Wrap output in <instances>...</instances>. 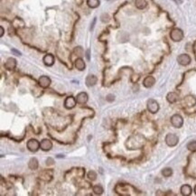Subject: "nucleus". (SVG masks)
Returning <instances> with one entry per match:
<instances>
[{
	"instance_id": "1",
	"label": "nucleus",
	"mask_w": 196,
	"mask_h": 196,
	"mask_svg": "<svg viewBox=\"0 0 196 196\" xmlns=\"http://www.w3.org/2000/svg\"><path fill=\"white\" fill-rule=\"evenodd\" d=\"M170 37L173 42H180L183 38V32L179 28H174L171 31Z\"/></svg>"
},
{
	"instance_id": "2",
	"label": "nucleus",
	"mask_w": 196,
	"mask_h": 196,
	"mask_svg": "<svg viewBox=\"0 0 196 196\" xmlns=\"http://www.w3.org/2000/svg\"><path fill=\"white\" fill-rule=\"evenodd\" d=\"M171 123L173 126L176 128H182L183 125V119L182 118V116H180L179 114H174L171 117Z\"/></svg>"
},
{
	"instance_id": "3",
	"label": "nucleus",
	"mask_w": 196,
	"mask_h": 196,
	"mask_svg": "<svg viewBox=\"0 0 196 196\" xmlns=\"http://www.w3.org/2000/svg\"><path fill=\"white\" fill-rule=\"evenodd\" d=\"M146 106H147L148 111L151 112V113H153V114L156 113L157 111L159 110V104H158V102L156 101V100L153 99L148 100Z\"/></svg>"
},
{
	"instance_id": "4",
	"label": "nucleus",
	"mask_w": 196,
	"mask_h": 196,
	"mask_svg": "<svg viewBox=\"0 0 196 196\" xmlns=\"http://www.w3.org/2000/svg\"><path fill=\"white\" fill-rule=\"evenodd\" d=\"M179 138L175 134H167L166 136V143L168 146H174L178 144Z\"/></svg>"
},
{
	"instance_id": "5",
	"label": "nucleus",
	"mask_w": 196,
	"mask_h": 196,
	"mask_svg": "<svg viewBox=\"0 0 196 196\" xmlns=\"http://www.w3.org/2000/svg\"><path fill=\"white\" fill-rule=\"evenodd\" d=\"M177 62L180 65H183V66H186L188 64H190L191 62V57L186 54H180L177 57Z\"/></svg>"
},
{
	"instance_id": "6",
	"label": "nucleus",
	"mask_w": 196,
	"mask_h": 196,
	"mask_svg": "<svg viewBox=\"0 0 196 196\" xmlns=\"http://www.w3.org/2000/svg\"><path fill=\"white\" fill-rule=\"evenodd\" d=\"M76 98H74L72 96H69L65 99L64 100V107L67 109H72L76 106Z\"/></svg>"
},
{
	"instance_id": "7",
	"label": "nucleus",
	"mask_w": 196,
	"mask_h": 196,
	"mask_svg": "<svg viewBox=\"0 0 196 196\" xmlns=\"http://www.w3.org/2000/svg\"><path fill=\"white\" fill-rule=\"evenodd\" d=\"M40 147V143L36 139H30L27 142V148L31 152H36Z\"/></svg>"
},
{
	"instance_id": "8",
	"label": "nucleus",
	"mask_w": 196,
	"mask_h": 196,
	"mask_svg": "<svg viewBox=\"0 0 196 196\" xmlns=\"http://www.w3.org/2000/svg\"><path fill=\"white\" fill-rule=\"evenodd\" d=\"M89 99V96L86 92H80L76 96V101L79 104H85Z\"/></svg>"
},
{
	"instance_id": "9",
	"label": "nucleus",
	"mask_w": 196,
	"mask_h": 196,
	"mask_svg": "<svg viewBox=\"0 0 196 196\" xmlns=\"http://www.w3.org/2000/svg\"><path fill=\"white\" fill-rule=\"evenodd\" d=\"M40 146H41L42 150L49 151L52 149V143L50 139H44V140H42V142L40 143Z\"/></svg>"
},
{
	"instance_id": "10",
	"label": "nucleus",
	"mask_w": 196,
	"mask_h": 196,
	"mask_svg": "<svg viewBox=\"0 0 196 196\" xmlns=\"http://www.w3.org/2000/svg\"><path fill=\"white\" fill-rule=\"evenodd\" d=\"M51 84V79L49 77L47 76H41L40 79H39V85L42 87V88H48L50 86Z\"/></svg>"
},
{
	"instance_id": "11",
	"label": "nucleus",
	"mask_w": 196,
	"mask_h": 196,
	"mask_svg": "<svg viewBox=\"0 0 196 196\" xmlns=\"http://www.w3.org/2000/svg\"><path fill=\"white\" fill-rule=\"evenodd\" d=\"M15 66H17V60H15V58H8L6 63H5V67L9 71L14 70Z\"/></svg>"
},
{
	"instance_id": "12",
	"label": "nucleus",
	"mask_w": 196,
	"mask_h": 196,
	"mask_svg": "<svg viewBox=\"0 0 196 196\" xmlns=\"http://www.w3.org/2000/svg\"><path fill=\"white\" fill-rule=\"evenodd\" d=\"M156 83V79L154 78L153 76H147L144 81H143V85H144L146 88H151L154 86V84Z\"/></svg>"
},
{
	"instance_id": "13",
	"label": "nucleus",
	"mask_w": 196,
	"mask_h": 196,
	"mask_svg": "<svg viewBox=\"0 0 196 196\" xmlns=\"http://www.w3.org/2000/svg\"><path fill=\"white\" fill-rule=\"evenodd\" d=\"M85 81H86V85L88 87H92V86H94L95 84L97 83L98 79H97V77L95 76V75H92V74H91V75H88L87 76Z\"/></svg>"
},
{
	"instance_id": "14",
	"label": "nucleus",
	"mask_w": 196,
	"mask_h": 196,
	"mask_svg": "<svg viewBox=\"0 0 196 196\" xmlns=\"http://www.w3.org/2000/svg\"><path fill=\"white\" fill-rule=\"evenodd\" d=\"M44 63L46 65V66H52L54 63V57L52 54H46L44 57Z\"/></svg>"
},
{
	"instance_id": "15",
	"label": "nucleus",
	"mask_w": 196,
	"mask_h": 196,
	"mask_svg": "<svg viewBox=\"0 0 196 196\" xmlns=\"http://www.w3.org/2000/svg\"><path fill=\"white\" fill-rule=\"evenodd\" d=\"M74 65H75V68L77 69V70L79 71H83L85 70V62H84V61L81 59V58H78V59L75 60V62H74Z\"/></svg>"
},
{
	"instance_id": "16",
	"label": "nucleus",
	"mask_w": 196,
	"mask_h": 196,
	"mask_svg": "<svg viewBox=\"0 0 196 196\" xmlns=\"http://www.w3.org/2000/svg\"><path fill=\"white\" fill-rule=\"evenodd\" d=\"M183 101H184L185 104L188 106V107H193V106L196 104V98L189 95V96H186L184 98Z\"/></svg>"
},
{
	"instance_id": "17",
	"label": "nucleus",
	"mask_w": 196,
	"mask_h": 196,
	"mask_svg": "<svg viewBox=\"0 0 196 196\" xmlns=\"http://www.w3.org/2000/svg\"><path fill=\"white\" fill-rule=\"evenodd\" d=\"M192 192H193L192 187H191L190 185H188V184H184V185H183V186L181 187V193L183 196H189V195H191Z\"/></svg>"
},
{
	"instance_id": "18",
	"label": "nucleus",
	"mask_w": 196,
	"mask_h": 196,
	"mask_svg": "<svg viewBox=\"0 0 196 196\" xmlns=\"http://www.w3.org/2000/svg\"><path fill=\"white\" fill-rule=\"evenodd\" d=\"M38 166H39L38 160H37L35 157L31 158L28 162V167L32 169V170H36V169L38 168Z\"/></svg>"
},
{
	"instance_id": "19",
	"label": "nucleus",
	"mask_w": 196,
	"mask_h": 196,
	"mask_svg": "<svg viewBox=\"0 0 196 196\" xmlns=\"http://www.w3.org/2000/svg\"><path fill=\"white\" fill-rule=\"evenodd\" d=\"M166 99H167L168 102L174 103V102H176L177 100H178V95L175 92H170V93L167 94Z\"/></svg>"
},
{
	"instance_id": "20",
	"label": "nucleus",
	"mask_w": 196,
	"mask_h": 196,
	"mask_svg": "<svg viewBox=\"0 0 196 196\" xmlns=\"http://www.w3.org/2000/svg\"><path fill=\"white\" fill-rule=\"evenodd\" d=\"M135 5H136V8H138V9H144V8L146 7L147 3H146V0H136Z\"/></svg>"
},
{
	"instance_id": "21",
	"label": "nucleus",
	"mask_w": 196,
	"mask_h": 196,
	"mask_svg": "<svg viewBox=\"0 0 196 196\" xmlns=\"http://www.w3.org/2000/svg\"><path fill=\"white\" fill-rule=\"evenodd\" d=\"M99 0H87V5L91 8H96L99 6Z\"/></svg>"
},
{
	"instance_id": "22",
	"label": "nucleus",
	"mask_w": 196,
	"mask_h": 196,
	"mask_svg": "<svg viewBox=\"0 0 196 196\" xmlns=\"http://www.w3.org/2000/svg\"><path fill=\"white\" fill-rule=\"evenodd\" d=\"M93 192H94L95 194L100 195V194L103 193L104 189L100 184H96V185H94V186H93Z\"/></svg>"
},
{
	"instance_id": "23",
	"label": "nucleus",
	"mask_w": 196,
	"mask_h": 196,
	"mask_svg": "<svg viewBox=\"0 0 196 196\" xmlns=\"http://www.w3.org/2000/svg\"><path fill=\"white\" fill-rule=\"evenodd\" d=\"M187 148H188V150H190V151L195 152L196 151V140L189 142L187 144Z\"/></svg>"
},
{
	"instance_id": "24",
	"label": "nucleus",
	"mask_w": 196,
	"mask_h": 196,
	"mask_svg": "<svg viewBox=\"0 0 196 196\" xmlns=\"http://www.w3.org/2000/svg\"><path fill=\"white\" fill-rule=\"evenodd\" d=\"M162 174L165 177H169L173 174V170L171 168H165L162 170Z\"/></svg>"
},
{
	"instance_id": "25",
	"label": "nucleus",
	"mask_w": 196,
	"mask_h": 196,
	"mask_svg": "<svg viewBox=\"0 0 196 196\" xmlns=\"http://www.w3.org/2000/svg\"><path fill=\"white\" fill-rule=\"evenodd\" d=\"M88 178L91 181H95L97 179V173L95 171H89L88 173Z\"/></svg>"
},
{
	"instance_id": "26",
	"label": "nucleus",
	"mask_w": 196,
	"mask_h": 196,
	"mask_svg": "<svg viewBox=\"0 0 196 196\" xmlns=\"http://www.w3.org/2000/svg\"><path fill=\"white\" fill-rule=\"evenodd\" d=\"M74 52H75V54H77L78 56H82L83 55V50L81 46H78L76 47L75 49H74Z\"/></svg>"
},
{
	"instance_id": "27",
	"label": "nucleus",
	"mask_w": 196,
	"mask_h": 196,
	"mask_svg": "<svg viewBox=\"0 0 196 196\" xmlns=\"http://www.w3.org/2000/svg\"><path fill=\"white\" fill-rule=\"evenodd\" d=\"M109 15L108 14H103L101 17H100V20H101V22L103 23H108L109 21Z\"/></svg>"
},
{
	"instance_id": "28",
	"label": "nucleus",
	"mask_w": 196,
	"mask_h": 196,
	"mask_svg": "<svg viewBox=\"0 0 196 196\" xmlns=\"http://www.w3.org/2000/svg\"><path fill=\"white\" fill-rule=\"evenodd\" d=\"M54 164V160L52 159V158H51V157L47 158V160H46V165L47 166H52Z\"/></svg>"
},
{
	"instance_id": "29",
	"label": "nucleus",
	"mask_w": 196,
	"mask_h": 196,
	"mask_svg": "<svg viewBox=\"0 0 196 196\" xmlns=\"http://www.w3.org/2000/svg\"><path fill=\"white\" fill-rule=\"evenodd\" d=\"M114 98H115V97L113 96V95L109 94V95H108V96H107V98H106V99H107L108 101L111 102V101H113V100H114Z\"/></svg>"
},
{
	"instance_id": "30",
	"label": "nucleus",
	"mask_w": 196,
	"mask_h": 196,
	"mask_svg": "<svg viewBox=\"0 0 196 196\" xmlns=\"http://www.w3.org/2000/svg\"><path fill=\"white\" fill-rule=\"evenodd\" d=\"M12 52H14L15 55H21V52H19L18 51H17L15 49H12Z\"/></svg>"
},
{
	"instance_id": "31",
	"label": "nucleus",
	"mask_w": 196,
	"mask_h": 196,
	"mask_svg": "<svg viewBox=\"0 0 196 196\" xmlns=\"http://www.w3.org/2000/svg\"><path fill=\"white\" fill-rule=\"evenodd\" d=\"M4 35V28L2 26H0V37H2Z\"/></svg>"
},
{
	"instance_id": "32",
	"label": "nucleus",
	"mask_w": 196,
	"mask_h": 196,
	"mask_svg": "<svg viewBox=\"0 0 196 196\" xmlns=\"http://www.w3.org/2000/svg\"><path fill=\"white\" fill-rule=\"evenodd\" d=\"M89 51L88 50V51H87V58H88V60H89Z\"/></svg>"
},
{
	"instance_id": "33",
	"label": "nucleus",
	"mask_w": 196,
	"mask_h": 196,
	"mask_svg": "<svg viewBox=\"0 0 196 196\" xmlns=\"http://www.w3.org/2000/svg\"><path fill=\"white\" fill-rule=\"evenodd\" d=\"M194 193H195V194H196V185L194 186Z\"/></svg>"
}]
</instances>
